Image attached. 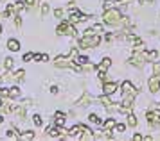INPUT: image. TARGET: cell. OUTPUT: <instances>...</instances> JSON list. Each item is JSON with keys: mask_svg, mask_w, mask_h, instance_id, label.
<instances>
[{"mask_svg": "<svg viewBox=\"0 0 160 141\" xmlns=\"http://www.w3.org/2000/svg\"><path fill=\"white\" fill-rule=\"evenodd\" d=\"M102 18H104V23L106 25H121L122 23V14H121V11L119 9H115V7H112V9H106L104 11V14H102Z\"/></svg>", "mask_w": 160, "mask_h": 141, "instance_id": "obj_1", "label": "cell"}, {"mask_svg": "<svg viewBox=\"0 0 160 141\" xmlns=\"http://www.w3.org/2000/svg\"><path fill=\"white\" fill-rule=\"evenodd\" d=\"M101 43V36L92 34V36H83L79 39V48H94Z\"/></svg>", "mask_w": 160, "mask_h": 141, "instance_id": "obj_2", "label": "cell"}, {"mask_svg": "<svg viewBox=\"0 0 160 141\" xmlns=\"http://www.w3.org/2000/svg\"><path fill=\"white\" fill-rule=\"evenodd\" d=\"M56 32L58 34H67V36H76V27H74V23H70V21L67 20V21H63V23H59L58 25V29H56Z\"/></svg>", "mask_w": 160, "mask_h": 141, "instance_id": "obj_3", "label": "cell"}, {"mask_svg": "<svg viewBox=\"0 0 160 141\" xmlns=\"http://www.w3.org/2000/svg\"><path fill=\"white\" fill-rule=\"evenodd\" d=\"M146 118H148V121L151 123L153 127H157L160 123V109L158 107H151V109L146 113Z\"/></svg>", "mask_w": 160, "mask_h": 141, "instance_id": "obj_4", "label": "cell"}, {"mask_svg": "<svg viewBox=\"0 0 160 141\" xmlns=\"http://www.w3.org/2000/svg\"><path fill=\"white\" fill-rule=\"evenodd\" d=\"M72 57L68 56V57H65V56H58L56 59H54V66H58V68H72Z\"/></svg>", "mask_w": 160, "mask_h": 141, "instance_id": "obj_5", "label": "cell"}, {"mask_svg": "<svg viewBox=\"0 0 160 141\" xmlns=\"http://www.w3.org/2000/svg\"><path fill=\"white\" fill-rule=\"evenodd\" d=\"M110 66H112V59L110 57H104L101 61V64L97 66V71H99V79L101 80H104V73H106V70H108Z\"/></svg>", "mask_w": 160, "mask_h": 141, "instance_id": "obj_6", "label": "cell"}, {"mask_svg": "<svg viewBox=\"0 0 160 141\" xmlns=\"http://www.w3.org/2000/svg\"><path fill=\"white\" fill-rule=\"evenodd\" d=\"M148 88H149V91L151 93H157L160 88V75H155V77H151L149 80H148Z\"/></svg>", "mask_w": 160, "mask_h": 141, "instance_id": "obj_7", "label": "cell"}, {"mask_svg": "<svg viewBox=\"0 0 160 141\" xmlns=\"http://www.w3.org/2000/svg\"><path fill=\"white\" fill-rule=\"evenodd\" d=\"M63 132H65V130H63L61 127H58V125H56V127H49L47 129L49 138H63Z\"/></svg>", "mask_w": 160, "mask_h": 141, "instance_id": "obj_8", "label": "cell"}, {"mask_svg": "<svg viewBox=\"0 0 160 141\" xmlns=\"http://www.w3.org/2000/svg\"><path fill=\"white\" fill-rule=\"evenodd\" d=\"M115 89H119V86L115 84V82H104V86H102V93L104 95H113L115 93Z\"/></svg>", "mask_w": 160, "mask_h": 141, "instance_id": "obj_9", "label": "cell"}, {"mask_svg": "<svg viewBox=\"0 0 160 141\" xmlns=\"http://www.w3.org/2000/svg\"><path fill=\"white\" fill-rule=\"evenodd\" d=\"M78 138H79V139H83V141H87V139H94V134H92V130H90L88 127H85V125H83V129H81V134L78 136Z\"/></svg>", "mask_w": 160, "mask_h": 141, "instance_id": "obj_10", "label": "cell"}, {"mask_svg": "<svg viewBox=\"0 0 160 141\" xmlns=\"http://www.w3.org/2000/svg\"><path fill=\"white\" fill-rule=\"evenodd\" d=\"M121 89H122V93H135L137 95V89L131 86V82H128V80H124L122 86H121Z\"/></svg>", "mask_w": 160, "mask_h": 141, "instance_id": "obj_11", "label": "cell"}, {"mask_svg": "<svg viewBox=\"0 0 160 141\" xmlns=\"http://www.w3.org/2000/svg\"><path fill=\"white\" fill-rule=\"evenodd\" d=\"M54 121H56V125H58V127H63V125H65V114L58 111V113L54 114Z\"/></svg>", "mask_w": 160, "mask_h": 141, "instance_id": "obj_12", "label": "cell"}, {"mask_svg": "<svg viewBox=\"0 0 160 141\" xmlns=\"http://www.w3.org/2000/svg\"><path fill=\"white\" fill-rule=\"evenodd\" d=\"M90 100H92V98H90V95H88V93H85V95H83V97H81V98L76 102V104L85 107V106H90Z\"/></svg>", "mask_w": 160, "mask_h": 141, "instance_id": "obj_13", "label": "cell"}, {"mask_svg": "<svg viewBox=\"0 0 160 141\" xmlns=\"http://www.w3.org/2000/svg\"><path fill=\"white\" fill-rule=\"evenodd\" d=\"M8 48L11 50V52H18V50H20V43L16 41V39H9L8 41Z\"/></svg>", "mask_w": 160, "mask_h": 141, "instance_id": "obj_14", "label": "cell"}, {"mask_svg": "<svg viewBox=\"0 0 160 141\" xmlns=\"http://www.w3.org/2000/svg\"><path fill=\"white\" fill-rule=\"evenodd\" d=\"M6 138H8V139H16V138H20V134H18V130H16L15 127H11V129L8 130Z\"/></svg>", "mask_w": 160, "mask_h": 141, "instance_id": "obj_15", "label": "cell"}, {"mask_svg": "<svg viewBox=\"0 0 160 141\" xmlns=\"http://www.w3.org/2000/svg\"><path fill=\"white\" fill-rule=\"evenodd\" d=\"M102 129H106V130H112V129H115V120L113 118H110L102 123Z\"/></svg>", "mask_w": 160, "mask_h": 141, "instance_id": "obj_16", "label": "cell"}, {"mask_svg": "<svg viewBox=\"0 0 160 141\" xmlns=\"http://www.w3.org/2000/svg\"><path fill=\"white\" fill-rule=\"evenodd\" d=\"M23 79H25V71L23 70H18L15 75H13V80H16V82H22Z\"/></svg>", "mask_w": 160, "mask_h": 141, "instance_id": "obj_17", "label": "cell"}, {"mask_svg": "<svg viewBox=\"0 0 160 141\" xmlns=\"http://www.w3.org/2000/svg\"><path fill=\"white\" fill-rule=\"evenodd\" d=\"M81 129H83V125H76V127H72L70 130H68V136L70 138H74V136H78L81 132Z\"/></svg>", "mask_w": 160, "mask_h": 141, "instance_id": "obj_18", "label": "cell"}, {"mask_svg": "<svg viewBox=\"0 0 160 141\" xmlns=\"http://www.w3.org/2000/svg\"><path fill=\"white\" fill-rule=\"evenodd\" d=\"M13 64H15V59H13V57L4 59V68H6V70H11V68H13Z\"/></svg>", "mask_w": 160, "mask_h": 141, "instance_id": "obj_19", "label": "cell"}, {"mask_svg": "<svg viewBox=\"0 0 160 141\" xmlns=\"http://www.w3.org/2000/svg\"><path fill=\"white\" fill-rule=\"evenodd\" d=\"M9 97H11V98H16V97H20V89H18L16 86L9 88Z\"/></svg>", "mask_w": 160, "mask_h": 141, "instance_id": "obj_20", "label": "cell"}, {"mask_svg": "<svg viewBox=\"0 0 160 141\" xmlns=\"http://www.w3.org/2000/svg\"><path fill=\"white\" fill-rule=\"evenodd\" d=\"M74 61H76V64L83 66V64H87V63H88V57H87V56H78L76 59H74Z\"/></svg>", "mask_w": 160, "mask_h": 141, "instance_id": "obj_21", "label": "cell"}, {"mask_svg": "<svg viewBox=\"0 0 160 141\" xmlns=\"http://www.w3.org/2000/svg\"><path fill=\"white\" fill-rule=\"evenodd\" d=\"M20 139H34V132L32 130H25L23 134H20Z\"/></svg>", "mask_w": 160, "mask_h": 141, "instance_id": "obj_22", "label": "cell"}, {"mask_svg": "<svg viewBox=\"0 0 160 141\" xmlns=\"http://www.w3.org/2000/svg\"><path fill=\"white\" fill-rule=\"evenodd\" d=\"M128 125H130V127H135V125H137V118H135L131 113L128 114Z\"/></svg>", "mask_w": 160, "mask_h": 141, "instance_id": "obj_23", "label": "cell"}, {"mask_svg": "<svg viewBox=\"0 0 160 141\" xmlns=\"http://www.w3.org/2000/svg\"><path fill=\"white\" fill-rule=\"evenodd\" d=\"M13 6H15V11H16V14H18V13L23 9V7H25V4H23V2H15Z\"/></svg>", "mask_w": 160, "mask_h": 141, "instance_id": "obj_24", "label": "cell"}, {"mask_svg": "<svg viewBox=\"0 0 160 141\" xmlns=\"http://www.w3.org/2000/svg\"><path fill=\"white\" fill-rule=\"evenodd\" d=\"M88 120L92 121V123H97V125H101V120H99V116H97V114H90V116H88Z\"/></svg>", "mask_w": 160, "mask_h": 141, "instance_id": "obj_25", "label": "cell"}, {"mask_svg": "<svg viewBox=\"0 0 160 141\" xmlns=\"http://www.w3.org/2000/svg\"><path fill=\"white\" fill-rule=\"evenodd\" d=\"M32 121H34V125H38V127L43 123V120H42V116H40V114H34V116H32Z\"/></svg>", "mask_w": 160, "mask_h": 141, "instance_id": "obj_26", "label": "cell"}, {"mask_svg": "<svg viewBox=\"0 0 160 141\" xmlns=\"http://www.w3.org/2000/svg\"><path fill=\"white\" fill-rule=\"evenodd\" d=\"M9 97V88H0V98Z\"/></svg>", "mask_w": 160, "mask_h": 141, "instance_id": "obj_27", "label": "cell"}, {"mask_svg": "<svg viewBox=\"0 0 160 141\" xmlns=\"http://www.w3.org/2000/svg\"><path fill=\"white\" fill-rule=\"evenodd\" d=\"M102 7H104V11H106V9H112V7H113V0H104Z\"/></svg>", "mask_w": 160, "mask_h": 141, "instance_id": "obj_28", "label": "cell"}, {"mask_svg": "<svg viewBox=\"0 0 160 141\" xmlns=\"http://www.w3.org/2000/svg\"><path fill=\"white\" fill-rule=\"evenodd\" d=\"M49 11H51V7H49V4H43V6H42V16H45V14L49 13Z\"/></svg>", "mask_w": 160, "mask_h": 141, "instance_id": "obj_29", "label": "cell"}, {"mask_svg": "<svg viewBox=\"0 0 160 141\" xmlns=\"http://www.w3.org/2000/svg\"><path fill=\"white\" fill-rule=\"evenodd\" d=\"M13 18H15V23H16V27H20V25H22V18H20V14H15Z\"/></svg>", "mask_w": 160, "mask_h": 141, "instance_id": "obj_30", "label": "cell"}, {"mask_svg": "<svg viewBox=\"0 0 160 141\" xmlns=\"http://www.w3.org/2000/svg\"><path fill=\"white\" fill-rule=\"evenodd\" d=\"M92 29H94V32H95V34H99V32H102V25H99V23H97V25H94Z\"/></svg>", "mask_w": 160, "mask_h": 141, "instance_id": "obj_31", "label": "cell"}, {"mask_svg": "<svg viewBox=\"0 0 160 141\" xmlns=\"http://www.w3.org/2000/svg\"><path fill=\"white\" fill-rule=\"evenodd\" d=\"M34 59V54H23V61H32Z\"/></svg>", "mask_w": 160, "mask_h": 141, "instance_id": "obj_32", "label": "cell"}, {"mask_svg": "<svg viewBox=\"0 0 160 141\" xmlns=\"http://www.w3.org/2000/svg\"><path fill=\"white\" fill-rule=\"evenodd\" d=\"M124 129H126V127H124L122 123H117V125H115V130H117V132H124Z\"/></svg>", "mask_w": 160, "mask_h": 141, "instance_id": "obj_33", "label": "cell"}, {"mask_svg": "<svg viewBox=\"0 0 160 141\" xmlns=\"http://www.w3.org/2000/svg\"><path fill=\"white\" fill-rule=\"evenodd\" d=\"M54 16H56V18H61V16H63V9H56V11H54Z\"/></svg>", "mask_w": 160, "mask_h": 141, "instance_id": "obj_34", "label": "cell"}, {"mask_svg": "<svg viewBox=\"0 0 160 141\" xmlns=\"http://www.w3.org/2000/svg\"><path fill=\"white\" fill-rule=\"evenodd\" d=\"M68 56L72 57V61H74V59L78 57V50H76V48H72V50H70V54H68Z\"/></svg>", "mask_w": 160, "mask_h": 141, "instance_id": "obj_35", "label": "cell"}, {"mask_svg": "<svg viewBox=\"0 0 160 141\" xmlns=\"http://www.w3.org/2000/svg\"><path fill=\"white\" fill-rule=\"evenodd\" d=\"M153 71H155V75H160V64H155L153 66Z\"/></svg>", "mask_w": 160, "mask_h": 141, "instance_id": "obj_36", "label": "cell"}, {"mask_svg": "<svg viewBox=\"0 0 160 141\" xmlns=\"http://www.w3.org/2000/svg\"><path fill=\"white\" fill-rule=\"evenodd\" d=\"M25 4H27V6H34V4H38V2H36V0H25Z\"/></svg>", "mask_w": 160, "mask_h": 141, "instance_id": "obj_37", "label": "cell"}, {"mask_svg": "<svg viewBox=\"0 0 160 141\" xmlns=\"http://www.w3.org/2000/svg\"><path fill=\"white\" fill-rule=\"evenodd\" d=\"M133 139L135 141H142V134H135L133 136Z\"/></svg>", "mask_w": 160, "mask_h": 141, "instance_id": "obj_38", "label": "cell"}, {"mask_svg": "<svg viewBox=\"0 0 160 141\" xmlns=\"http://www.w3.org/2000/svg\"><path fill=\"white\" fill-rule=\"evenodd\" d=\"M51 93H52V95H56V93H58V86H52V88H51Z\"/></svg>", "mask_w": 160, "mask_h": 141, "instance_id": "obj_39", "label": "cell"}, {"mask_svg": "<svg viewBox=\"0 0 160 141\" xmlns=\"http://www.w3.org/2000/svg\"><path fill=\"white\" fill-rule=\"evenodd\" d=\"M104 39H106V41H112V39H113V36H112V34H106V38H104Z\"/></svg>", "mask_w": 160, "mask_h": 141, "instance_id": "obj_40", "label": "cell"}, {"mask_svg": "<svg viewBox=\"0 0 160 141\" xmlns=\"http://www.w3.org/2000/svg\"><path fill=\"white\" fill-rule=\"evenodd\" d=\"M0 34H2V25H0Z\"/></svg>", "mask_w": 160, "mask_h": 141, "instance_id": "obj_41", "label": "cell"}, {"mask_svg": "<svg viewBox=\"0 0 160 141\" xmlns=\"http://www.w3.org/2000/svg\"><path fill=\"white\" fill-rule=\"evenodd\" d=\"M36 2H40V0H36Z\"/></svg>", "mask_w": 160, "mask_h": 141, "instance_id": "obj_42", "label": "cell"}, {"mask_svg": "<svg viewBox=\"0 0 160 141\" xmlns=\"http://www.w3.org/2000/svg\"><path fill=\"white\" fill-rule=\"evenodd\" d=\"M0 2H2V0H0Z\"/></svg>", "mask_w": 160, "mask_h": 141, "instance_id": "obj_43", "label": "cell"}]
</instances>
